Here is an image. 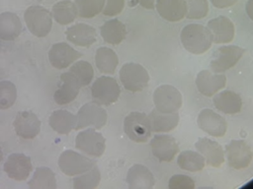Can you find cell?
<instances>
[{
	"label": "cell",
	"mask_w": 253,
	"mask_h": 189,
	"mask_svg": "<svg viewBox=\"0 0 253 189\" xmlns=\"http://www.w3.org/2000/svg\"><path fill=\"white\" fill-rule=\"evenodd\" d=\"M155 109L161 112H177L182 106V94L171 85L159 86L153 93Z\"/></svg>",
	"instance_id": "cell-9"
},
{
	"label": "cell",
	"mask_w": 253,
	"mask_h": 189,
	"mask_svg": "<svg viewBox=\"0 0 253 189\" xmlns=\"http://www.w3.org/2000/svg\"><path fill=\"white\" fill-rule=\"evenodd\" d=\"M126 183L129 189H151L155 184V179L146 166L133 164L127 171Z\"/></svg>",
	"instance_id": "cell-23"
},
{
	"label": "cell",
	"mask_w": 253,
	"mask_h": 189,
	"mask_svg": "<svg viewBox=\"0 0 253 189\" xmlns=\"http://www.w3.org/2000/svg\"><path fill=\"white\" fill-rule=\"evenodd\" d=\"M244 49L237 45H223L217 48L211 60V70L213 73H223L237 64L242 58Z\"/></svg>",
	"instance_id": "cell-7"
},
{
	"label": "cell",
	"mask_w": 253,
	"mask_h": 189,
	"mask_svg": "<svg viewBox=\"0 0 253 189\" xmlns=\"http://www.w3.org/2000/svg\"><path fill=\"white\" fill-rule=\"evenodd\" d=\"M101 180V173L97 166H93L88 171L78 174L73 179L74 189H94L96 188Z\"/></svg>",
	"instance_id": "cell-33"
},
{
	"label": "cell",
	"mask_w": 253,
	"mask_h": 189,
	"mask_svg": "<svg viewBox=\"0 0 253 189\" xmlns=\"http://www.w3.org/2000/svg\"><path fill=\"white\" fill-rule=\"evenodd\" d=\"M150 128L155 133H167L175 129L179 123L180 117L178 112H161L153 109L148 114Z\"/></svg>",
	"instance_id": "cell-25"
},
{
	"label": "cell",
	"mask_w": 253,
	"mask_h": 189,
	"mask_svg": "<svg viewBox=\"0 0 253 189\" xmlns=\"http://www.w3.org/2000/svg\"><path fill=\"white\" fill-rule=\"evenodd\" d=\"M155 8L161 18L168 22H178L186 17L185 0H156Z\"/></svg>",
	"instance_id": "cell-22"
},
{
	"label": "cell",
	"mask_w": 253,
	"mask_h": 189,
	"mask_svg": "<svg viewBox=\"0 0 253 189\" xmlns=\"http://www.w3.org/2000/svg\"><path fill=\"white\" fill-rule=\"evenodd\" d=\"M13 126L16 134L23 139H33L41 131V121L31 111L18 112Z\"/></svg>",
	"instance_id": "cell-20"
},
{
	"label": "cell",
	"mask_w": 253,
	"mask_h": 189,
	"mask_svg": "<svg viewBox=\"0 0 253 189\" xmlns=\"http://www.w3.org/2000/svg\"><path fill=\"white\" fill-rule=\"evenodd\" d=\"M22 32V24L19 17L11 12L0 14V38L14 40Z\"/></svg>",
	"instance_id": "cell-27"
},
{
	"label": "cell",
	"mask_w": 253,
	"mask_h": 189,
	"mask_svg": "<svg viewBox=\"0 0 253 189\" xmlns=\"http://www.w3.org/2000/svg\"><path fill=\"white\" fill-rule=\"evenodd\" d=\"M124 131L131 141L145 143L152 132L148 115L138 111L130 112L124 120Z\"/></svg>",
	"instance_id": "cell-3"
},
{
	"label": "cell",
	"mask_w": 253,
	"mask_h": 189,
	"mask_svg": "<svg viewBox=\"0 0 253 189\" xmlns=\"http://www.w3.org/2000/svg\"><path fill=\"white\" fill-rule=\"evenodd\" d=\"M211 4L217 9H224L233 6L237 0H211Z\"/></svg>",
	"instance_id": "cell-40"
},
{
	"label": "cell",
	"mask_w": 253,
	"mask_h": 189,
	"mask_svg": "<svg viewBox=\"0 0 253 189\" xmlns=\"http://www.w3.org/2000/svg\"><path fill=\"white\" fill-rule=\"evenodd\" d=\"M58 166L64 174L74 176L91 169L95 166V161L77 152L67 150L59 156Z\"/></svg>",
	"instance_id": "cell-10"
},
{
	"label": "cell",
	"mask_w": 253,
	"mask_h": 189,
	"mask_svg": "<svg viewBox=\"0 0 253 189\" xmlns=\"http://www.w3.org/2000/svg\"><path fill=\"white\" fill-rule=\"evenodd\" d=\"M180 39L183 47L195 55L205 53L212 44V36L208 28L199 24H190L184 27Z\"/></svg>",
	"instance_id": "cell-1"
},
{
	"label": "cell",
	"mask_w": 253,
	"mask_h": 189,
	"mask_svg": "<svg viewBox=\"0 0 253 189\" xmlns=\"http://www.w3.org/2000/svg\"><path fill=\"white\" fill-rule=\"evenodd\" d=\"M207 28L212 36V42L217 44L228 43L233 40L235 27L230 19L225 16H218L210 20Z\"/></svg>",
	"instance_id": "cell-17"
},
{
	"label": "cell",
	"mask_w": 253,
	"mask_h": 189,
	"mask_svg": "<svg viewBox=\"0 0 253 189\" xmlns=\"http://www.w3.org/2000/svg\"><path fill=\"white\" fill-rule=\"evenodd\" d=\"M80 88L79 82L71 72L62 73L59 78L58 88L53 94V99L59 105L68 104L76 98Z\"/></svg>",
	"instance_id": "cell-16"
},
{
	"label": "cell",
	"mask_w": 253,
	"mask_h": 189,
	"mask_svg": "<svg viewBox=\"0 0 253 189\" xmlns=\"http://www.w3.org/2000/svg\"><path fill=\"white\" fill-rule=\"evenodd\" d=\"M69 72L77 79L81 87L88 86L94 78V70L92 65L85 60H79L70 67Z\"/></svg>",
	"instance_id": "cell-35"
},
{
	"label": "cell",
	"mask_w": 253,
	"mask_h": 189,
	"mask_svg": "<svg viewBox=\"0 0 253 189\" xmlns=\"http://www.w3.org/2000/svg\"><path fill=\"white\" fill-rule=\"evenodd\" d=\"M17 99V89L10 81L0 82V109L11 107Z\"/></svg>",
	"instance_id": "cell-36"
},
{
	"label": "cell",
	"mask_w": 253,
	"mask_h": 189,
	"mask_svg": "<svg viewBox=\"0 0 253 189\" xmlns=\"http://www.w3.org/2000/svg\"><path fill=\"white\" fill-rule=\"evenodd\" d=\"M75 147L88 156L99 158L105 152L106 140L95 128H88L77 134Z\"/></svg>",
	"instance_id": "cell-8"
},
{
	"label": "cell",
	"mask_w": 253,
	"mask_h": 189,
	"mask_svg": "<svg viewBox=\"0 0 253 189\" xmlns=\"http://www.w3.org/2000/svg\"><path fill=\"white\" fill-rule=\"evenodd\" d=\"M4 171L11 179L16 181H23L28 178L30 175L33 165L31 158L20 153L11 154L5 163H4Z\"/></svg>",
	"instance_id": "cell-13"
},
{
	"label": "cell",
	"mask_w": 253,
	"mask_h": 189,
	"mask_svg": "<svg viewBox=\"0 0 253 189\" xmlns=\"http://www.w3.org/2000/svg\"><path fill=\"white\" fill-rule=\"evenodd\" d=\"M65 34L70 42L82 47H89L97 40L96 30L83 23H78L69 27L66 30Z\"/></svg>",
	"instance_id": "cell-21"
},
{
	"label": "cell",
	"mask_w": 253,
	"mask_h": 189,
	"mask_svg": "<svg viewBox=\"0 0 253 189\" xmlns=\"http://www.w3.org/2000/svg\"><path fill=\"white\" fill-rule=\"evenodd\" d=\"M76 130L87 127L101 129L107 123L108 115L101 104L93 101L82 105L76 114Z\"/></svg>",
	"instance_id": "cell-6"
},
{
	"label": "cell",
	"mask_w": 253,
	"mask_h": 189,
	"mask_svg": "<svg viewBox=\"0 0 253 189\" xmlns=\"http://www.w3.org/2000/svg\"><path fill=\"white\" fill-rule=\"evenodd\" d=\"M168 187L170 189H194L195 182L188 175L174 174L169 179Z\"/></svg>",
	"instance_id": "cell-38"
},
{
	"label": "cell",
	"mask_w": 253,
	"mask_h": 189,
	"mask_svg": "<svg viewBox=\"0 0 253 189\" xmlns=\"http://www.w3.org/2000/svg\"><path fill=\"white\" fill-rule=\"evenodd\" d=\"M31 189H55L56 179L53 171L45 166L38 167L29 182Z\"/></svg>",
	"instance_id": "cell-32"
},
{
	"label": "cell",
	"mask_w": 253,
	"mask_h": 189,
	"mask_svg": "<svg viewBox=\"0 0 253 189\" xmlns=\"http://www.w3.org/2000/svg\"><path fill=\"white\" fill-rule=\"evenodd\" d=\"M95 63L101 73L114 74L119 64V58L113 49L109 47H99L96 50Z\"/></svg>",
	"instance_id": "cell-29"
},
{
	"label": "cell",
	"mask_w": 253,
	"mask_h": 189,
	"mask_svg": "<svg viewBox=\"0 0 253 189\" xmlns=\"http://www.w3.org/2000/svg\"><path fill=\"white\" fill-rule=\"evenodd\" d=\"M226 85V77L221 73H213L210 70H202L196 78L198 91L205 96H213Z\"/></svg>",
	"instance_id": "cell-15"
},
{
	"label": "cell",
	"mask_w": 253,
	"mask_h": 189,
	"mask_svg": "<svg viewBox=\"0 0 253 189\" xmlns=\"http://www.w3.org/2000/svg\"><path fill=\"white\" fill-rule=\"evenodd\" d=\"M103 39L110 44H120L126 36V26L118 19H112L103 24L100 29Z\"/></svg>",
	"instance_id": "cell-28"
},
{
	"label": "cell",
	"mask_w": 253,
	"mask_h": 189,
	"mask_svg": "<svg viewBox=\"0 0 253 189\" xmlns=\"http://www.w3.org/2000/svg\"><path fill=\"white\" fill-rule=\"evenodd\" d=\"M125 7V0H105L103 14L105 16L113 17L119 15Z\"/></svg>",
	"instance_id": "cell-39"
},
{
	"label": "cell",
	"mask_w": 253,
	"mask_h": 189,
	"mask_svg": "<svg viewBox=\"0 0 253 189\" xmlns=\"http://www.w3.org/2000/svg\"><path fill=\"white\" fill-rule=\"evenodd\" d=\"M24 19L29 31L38 37L47 35L51 30V15L42 6L29 7L25 12Z\"/></svg>",
	"instance_id": "cell-4"
},
{
	"label": "cell",
	"mask_w": 253,
	"mask_h": 189,
	"mask_svg": "<svg viewBox=\"0 0 253 189\" xmlns=\"http://www.w3.org/2000/svg\"><path fill=\"white\" fill-rule=\"evenodd\" d=\"M214 107L225 114H236L242 108V99L235 92L225 90L214 94L212 99Z\"/></svg>",
	"instance_id": "cell-24"
},
{
	"label": "cell",
	"mask_w": 253,
	"mask_h": 189,
	"mask_svg": "<svg viewBox=\"0 0 253 189\" xmlns=\"http://www.w3.org/2000/svg\"><path fill=\"white\" fill-rule=\"evenodd\" d=\"M3 158V152H2V149H1V146H0V161L2 160Z\"/></svg>",
	"instance_id": "cell-43"
},
{
	"label": "cell",
	"mask_w": 253,
	"mask_h": 189,
	"mask_svg": "<svg viewBox=\"0 0 253 189\" xmlns=\"http://www.w3.org/2000/svg\"><path fill=\"white\" fill-rule=\"evenodd\" d=\"M136 2L143 8L151 10L154 8L156 0H136Z\"/></svg>",
	"instance_id": "cell-41"
},
{
	"label": "cell",
	"mask_w": 253,
	"mask_h": 189,
	"mask_svg": "<svg viewBox=\"0 0 253 189\" xmlns=\"http://www.w3.org/2000/svg\"><path fill=\"white\" fill-rule=\"evenodd\" d=\"M195 148L204 157L208 165L219 167L224 162V151L214 140L207 137L199 138L195 143Z\"/></svg>",
	"instance_id": "cell-19"
},
{
	"label": "cell",
	"mask_w": 253,
	"mask_h": 189,
	"mask_svg": "<svg viewBox=\"0 0 253 189\" xmlns=\"http://www.w3.org/2000/svg\"><path fill=\"white\" fill-rule=\"evenodd\" d=\"M152 155L159 160L169 162L173 160L179 152V146L176 140L166 134L155 135L150 141Z\"/></svg>",
	"instance_id": "cell-14"
},
{
	"label": "cell",
	"mask_w": 253,
	"mask_h": 189,
	"mask_svg": "<svg viewBox=\"0 0 253 189\" xmlns=\"http://www.w3.org/2000/svg\"><path fill=\"white\" fill-rule=\"evenodd\" d=\"M81 57V53L66 42L54 43L48 51L50 64L56 69H64Z\"/></svg>",
	"instance_id": "cell-18"
},
{
	"label": "cell",
	"mask_w": 253,
	"mask_h": 189,
	"mask_svg": "<svg viewBox=\"0 0 253 189\" xmlns=\"http://www.w3.org/2000/svg\"><path fill=\"white\" fill-rule=\"evenodd\" d=\"M187 5L186 17L191 20H200L209 13L208 0H185Z\"/></svg>",
	"instance_id": "cell-37"
},
{
	"label": "cell",
	"mask_w": 253,
	"mask_h": 189,
	"mask_svg": "<svg viewBox=\"0 0 253 189\" xmlns=\"http://www.w3.org/2000/svg\"><path fill=\"white\" fill-rule=\"evenodd\" d=\"M245 11L250 20L253 21V0H248L245 5Z\"/></svg>",
	"instance_id": "cell-42"
},
{
	"label": "cell",
	"mask_w": 253,
	"mask_h": 189,
	"mask_svg": "<svg viewBox=\"0 0 253 189\" xmlns=\"http://www.w3.org/2000/svg\"><path fill=\"white\" fill-rule=\"evenodd\" d=\"M225 157L232 168L243 169L252 161L253 153L245 141L232 140L225 146Z\"/></svg>",
	"instance_id": "cell-11"
},
{
	"label": "cell",
	"mask_w": 253,
	"mask_h": 189,
	"mask_svg": "<svg viewBox=\"0 0 253 189\" xmlns=\"http://www.w3.org/2000/svg\"><path fill=\"white\" fill-rule=\"evenodd\" d=\"M120 80L123 87L132 93H137L145 89L149 83L147 70L138 63H126L120 70Z\"/></svg>",
	"instance_id": "cell-2"
},
{
	"label": "cell",
	"mask_w": 253,
	"mask_h": 189,
	"mask_svg": "<svg viewBox=\"0 0 253 189\" xmlns=\"http://www.w3.org/2000/svg\"><path fill=\"white\" fill-rule=\"evenodd\" d=\"M177 163L183 170L190 172H198L204 169L206 161L204 157L197 151H184L179 154Z\"/></svg>",
	"instance_id": "cell-31"
},
{
	"label": "cell",
	"mask_w": 253,
	"mask_h": 189,
	"mask_svg": "<svg viewBox=\"0 0 253 189\" xmlns=\"http://www.w3.org/2000/svg\"><path fill=\"white\" fill-rule=\"evenodd\" d=\"M197 123L202 131L212 137H223L227 131L225 119L210 108H205L199 113Z\"/></svg>",
	"instance_id": "cell-12"
},
{
	"label": "cell",
	"mask_w": 253,
	"mask_h": 189,
	"mask_svg": "<svg viewBox=\"0 0 253 189\" xmlns=\"http://www.w3.org/2000/svg\"><path fill=\"white\" fill-rule=\"evenodd\" d=\"M121 89L116 79L102 76L95 80L91 87V95L96 103L101 105H111L120 96Z\"/></svg>",
	"instance_id": "cell-5"
},
{
	"label": "cell",
	"mask_w": 253,
	"mask_h": 189,
	"mask_svg": "<svg viewBox=\"0 0 253 189\" xmlns=\"http://www.w3.org/2000/svg\"><path fill=\"white\" fill-rule=\"evenodd\" d=\"M74 4L80 18L91 19L103 11L105 0H75Z\"/></svg>",
	"instance_id": "cell-34"
},
{
	"label": "cell",
	"mask_w": 253,
	"mask_h": 189,
	"mask_svg": "<svg viewBox=\"0 0 253 189\" xmlns=\"http://www.w3.org/2000/svg\"><path fill=\"white\" fill-rule=\"evenodd\" d=\"M51 14L55 22L60 25L71 24L78 16L74 2L68 0H63L53 5Z\"/></svg>",
	"instance_id": "cell-30"
},
{
	"label": "cell",
	"mask_w": 253,
	"mask_h": 189,
	"mask_svg": "<svg viewBox=\"0 0 253 189\" xmlns=\"http://www.w3.org/2000/svg\"><path fill=\"white\" fill-rule=\"evenodd\" d=\"M48 123L52 130H54L58 134L66 135L73 129H75L77 118L76 115L67 110L58 109L50 114Z\"/></svg>",
	"instance_id": "cell-26"
}]
</instances>
